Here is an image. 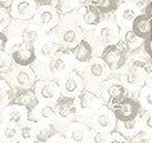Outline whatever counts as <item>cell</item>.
Instances as JSON below:
<instances>
[{"mask_svg":"<svg viewBox=\"0 0 152 143\" xmlns=\"http://www.w3.org/2000/svg\"><path fill=\"white\" fill-rule=\"evenodd\" d=\"M31 67L37 80L58 81L71 70H74L75 62L71 55V50L61 49L47 61H35Z\"/></svg>","mask_w":152,"mask_h":143,"instance_id":"obj_1","label":"cell"},{"mask_svg":"<svg viewBox=\"0 0 152 143\" xmlns=\"http://www.w3.org/2000/svg\"><path fill=\"white\" fill-rule=\"evenodd\" d=\"M116 123L117 120L113 115L112 110L107 104H102L85 120L84 124H86L92 130L112 133L116 129Z\"/></svg>","mask_w":152,"mask_h":143,"instance_id":"obj_6","label":"cell"},{"mask_svg":"<svg viewBox=\"0 0 152 143\" xmlns=\"http://www.w3.org/2000/svg\"><path fill=\"white\" fill-rule=\"evenodd\" d=\"M39 103L54 104L61 97V90L58 82L54 80H36L32 86Z\"/></svg>","mask_w":152,"mask_h":143,"instance_id":"obj_12","label":"cell"},{"mask_svg":"<svg viewBox=\"0 0 152 143\" xmlns=\"http://www.w3.org/2000/svg\"><path fill=\"white\" fill-rule=\"evenodd\" d=\"M12 89H10L9 84L5 80L0 79V107L8 106L10 99H12Z\"/></svg>","mask_w":152,"mask_h":143,"instance_id":"obj_36","label":"cell"},{"mask_svg":"<svg viewBox=\"0 0 152 143\" xmlns=\"http://www.w3.org/2000/svg\"><path fill=\"white\" fill-rule=\"evenodd\" d=\"M36 9L35 0H13L8 8L10 17L14 21H31Z\"/></svg>","mask_w":152,"mask_h":143,"instance_id":"obj_17","label":"cell"},{"mask_svg":"<svg viewBox=\"0 0 152 143\" xmlns=\"http://www.w3.org/2000/svg\"><path fill=\"white\" fill-rule=\"evenodd\" d=\"M7 41H8V37H7L4 31H0V50H5V45Z\"/></svg>","mask_w":152,"mask_h":143,"instance_id":"obj_44","label":"cell"},{"mask_svg":"<svg viewBox=\"0 0 152 143\" xmlns=\"http://www.w3.org/2000/svg\"><path fill=\"white\" fill-rule=\"evenodd\" d=\"M17 143H35V123L26 121L18 126Z\"/></svg>","mask_w":152,"mask_h":143,"instance_id":"obj_30","label":"cell"},{"mask_svg":"<svg viewBox=\"0 0 152 143\" xmlns=\"http://www.w3.org/2000/svg\"><path fill=\"white\" fill-rule=\"evenodd\" d=\"M54 108L52 104L37 103L28 111V121L32 123H54Z\"/></svg>","mask_w":152,"mask_h":143,"instance_id":"obj_20","label":"cell"},{"mask_svg":"<svg viewBox=\"0 0 152 143\" xmlns=\"http://www.w3.org/2000/svg\"><path fill=\"white\" fill-rule=\"evenodd\" d=\"M57 82L59 85L61 96L68 97V98H76L85 89L84 79L76 70H71L66 76H63Z\"/></svg>","mask_w":152,"mask_h":143,"instance_id":"obj_14","label":"cell"},{"mask_svg":"<svg viewBox=\"0 0 152 143\" xmlns=\"http://www.w3.org/2000/svg\"><path fill=\"white\" fill-rule=\"evenodd\" d=\"M111 72L119 71L128 63V50L119 40L116 44H108L102 49L101 57Z\"/></svg>","mask_w":152,"mask_h":143,"instance_id":"obj_8","label":"cell"},{"mask_svg":"<svg viewBox=\"0 0 152 143\" xmlns=\"http://www.w3.org/2000/svg\"><path fill=\"white\" fill-rule=\"evenodd\" d=\"M120 28L116 25L115 20H102L99 25L96 26V30L93 32V36L96 37L98 43H103L106 45L108 44H116L120 40Z\"/></svg>","mask_w":152,"mask_h":143,"instance_id":"obj_16","label":"cell"},{"mask_svg":"<svg viewBox=\"0 0 152 143\" xmlns=\"http://www.w3.org/2000/svg\"><path fill=\"white\" fill-rule=\"evenodd\" d=\"M34 48H35L36 61H47L61 50L59 45L52 39H41L36 44H34Z\"/></svg>","mask_w":152,"mask_h":143,"instance_id":"obj_23","label":"cell"},{"mask_svg":"<svg viewBox=\"0 0 152 143\" xmlns=\"http://www.w3.org/2000/svg\"><path fill=\"white\" fill-rule=\"evenodd\" d=\"M130 30L142 40L151 37V18L144 13H139L132 22Z\"/></svg>","mask_w":152,"mask_h":143,"instance_id":"obj_25","label":"cell"},{"mask_svg":"<svg viewBox=\"0 0 152 143\" xmlns=\"http://www.w3.org/2000/svg\"><path fill=\"white\" fill-rule=\"evenodd\" d=\"M36 5L40 7V5H52V0H35Z\"/></svg>","mask_w":152,"mask_h":143,"instance_id":"obj_47","label":"cell"},{"mask_svg":"<svg viewBox=\"0 0 152 143\" xmlns=\"http://www.w3.org/2000/svg\"><path fill=\"white\" fill-rule=\"evenodd\" d=\"M80 0H52V7L57 10L59 16L74 12L77 8H80Z\"/></svg>","mask_w":152,"mask_h":143,"instance_id":"obj_31","label":"cell"},{"mask_svg":"<svg viewBox=\"0 0 152 143\" xmlns=\"http://www.w3.org/2000/svg\"><path fill=\"white\" fill-rule=\"evenodd\" d=\"M63 27L61 31H57L56 35L52 37L53 41H56L59 45L61 49L64 50H71L74 47L77 45V43L80 40H83V27L79 23L75 22H66V23H59Z\"/></svg>","mask_w":152,"mask_h":143,"instance_id":"obj_7","label":"cell"},{"mask_svg":"<svg viewBox=\"0 0 152 143\" xmlns=\"http://www.w3.org/2000/svg\"><path fill=\"white\" fill-rule=\"evenodd\" d=\"M123 1H129V3H134V4L138 7L139 9H143V5L146 4V1L148 0H123Z\"/></svg>","mask_w":152,"mask_h":143,"instance_id":"obj_45","label":"cell"},{"mask_svg":"<svg viewBox=\"0 0 152 143\" xmlns=\"http://www.w3.org/2000/svg\"><path fill=\"white\" fill-rule=\"evenodd\" d=\"M61 21V16L52 5H40L37 7L31 22L36 25L45 32L53 31Z\"/></svg>","mask_w":152,"mask_h":143,"instance_id":"obj_13","label":"cell"},{"mask_svg":"<svg viewBox=\"0 0 152 143\" xmlns=\"http://www.w3.org/2000/svg\"><path fill=\"white\" fill-rule=\"evenodd\" d=\"M81 71L83 72L79 71V74L84 79V85L89 88L86 90H90L96 94L97 92H99L101 84L107 80L111 74L110 69L99 57H93L88 63L81 66Z\"/></svg>","mask_w":152,"mask_h":143,"instance_id":"obj_3","label":"cell"},{"mask_svg":"<svg viewBox=\"0 0 152 143\" xmlns=\"http://www.w3.org/2000/svg\"><path fill=\"white\" fill-rule=\"evenodd\" d=\"M0 135L4 139L5 143H17V135H18V126L13 125V124L7 123L4 126H3L1 131H0Z\"/></svg>","mask_w":152,"mask_h":143,"instance_id":"obj_34","label":"cell"},{"mask_svg":"<svg viewBox=\"0 0 152 143\" xmlns=\"http://www.w3.org/2000/svg\"><path fill=\"white\" fill-rule=\"evenodd\" d=\"M13 0H0V8H9Z\"/></svg>","mask_w":152,"mask_h":143,"instance_id":"obj_46","label":"cell"},{"mask_svg":"<svg viewBox=\"0 0 152 143\" xmlns=\"http://www.w3.org/2000/svg\"><path fill=\"white\" fill-rule=\"evenodd\" d=\"M115 130L126 139H130L142 131V126H140L139 119L135 117L132 120H126V121H117Z\"/></svg>","mask_w":152,"mask_h":143,"instance_id":"obj_27","label":"cell"},{"mask_svg":"<svg viewBox=\"0 0 152 143\" xmlns=\"http://www.w3.org/2000/svg\"><path fill=\"white\" fill-rule=\"evenodd\" d=\"M110 108L112 110L117 121H126V120L135 119L142 112V107H140L138 101L128 96Z\"/></svg>","mask_w":152,"mask_h":143,"instance_id":"obj_15","label":"cell"},{"mask_svg":"<svg viewBox=\"0 0 152 143\" xmlns=\"http://www.w3.org/2000/svg\"><path fill=\"white\" fill-rule=\"evenodd\" d=\"M12 59L9 54L4 50H0V79L7 81V77L9 75V70L12 67Z\"/></svg>","mask_w":152,"mask_h":143,"instance_id":"obj_35","label":"cell"},{"mask_svg":"<svg viewBox=\"0 0 152 143\" xmlns=\"http://www.w3.org/2000/svg\"><path fill=\"white\" fill-rule=\"evenodd\" d=\"M4 117L7 123L20 126L26 121H28V110L23 106H18V104H8L4 110Z\"/></svg>","mask_w":152,"mask_h":143,"instance_id":"obj_22","label":"cell"},{"mask_svg":"<svg viewBox=\"0 0 152 143\" xmlns=\"http://www.w3.org/2000/svg\"><path fill=\"white\" fill-rule=\"evenodd\" d=\"M75 104H76V111H77L76 119L80 120L81 123H85V120L88 119L98 107H101L102 104H104V103L98 94L84 89L75 98Z\"/></svg>","mask_w":152,"mask_h":143,"instance_id":"obj_9","label":"cell"},{"mask_svg":"<svg viewBox=\"0 0 152 143\" xmlns=\"http://www.w3.org/2000/svg\"><path fill=\"white\" fill-rule=\"evenodd\" d=\"M139 13H142L139 8L134 3L129 1H120L117 9L115 10V22L119 26V28H128L132 25V22L134 21V18L138 16Z\"/></svg>","mask_w":152,"mask_h":143,"instance_id":"obj_18","label":"cell"},{"mask_svg":"<svg viewBox=\"0 0 152 143\" xmlns=\"http://www.w3.org/2000/svg\"><path fill=\"white\" fill-rule=\"evenodd\" d=\"M142 48L146 52L147 57H151V37H147V39H143V45Z\"/></svg>","mask_w":152,"mask_h":143,"instance_id":"obj_43","label":"cell"},{"mask_svg":"<svg viewBox=\"0 0 152 143\" xmlns=\"http://www.w3.org/2000/svg\"><path fill=\"white\" fill-rule=\"evenodd\" d=\"M88 3L93 4L103 16H108L115 13L120 4V0H89Z\"/></svg>","mask_w":152,"mask_h":143,"instance_id":"obj_33","label":"cell"},{"mask_svg":"<svg viewBox=\"0 0 152 143\" xmlns=\"http://www.w3.org/2000/svg\"><path fill=\"white\" fill-rule=\"evenodd\" d=\"M71 55L74 58L75 65L84 66L93 58V47L88 40L83 39L77 43L76 47L71 49Z\"/></svg>","mask_w":152,"mask_h":143,"instance_id":"obj_21","label":"cell"},{"mask_svg":"<svg viewBox=\"0 0 152 143\" xmlns=\"http://www.w3.org/2000/svg\"><path fill=\"white\" fill-rule=\"evenodd\" d=\"M106 143H129V142H128L126 138L123 137L120 133H117L115 130V131H112V133H110L108 139Z\"/></svg>","mask_w":152,"mask_h":143,"instance_id":"obj_41","label":"cell"},{"mask_svg":"<svg viewBox=\"0 0 152 143\" xmlns=\"http://www.w3.org/2000/svg\"><path fill=\"white\" fill-rule=\"evenodd\" d=\"M151 77L147 79L146 84L140 88L139 99H137L142 107V111H151L152 110V89H151Z\"/></svg>","mask_w":152,"mask_h":143,"instance_id":"obj_32","label":"cell"},{"mask_svg":"<svg viewBox=\"0 0 152 143\" xmlns=\"http://www.w3.org/2000/svg\"><path fill=\"white\" fill-rule=\"evenodd\" d=\"M151 61L150 59H133L126 63L123 69L124 72L121 74V82L125 88L138 90L146 84L147 79L151 77Z\"/></svg>","mask_w":152,"mask_h":143,"instance_id":"obj_2","label":"cell"},{"mask_svg":"<svg viewBox=\"0 0 152 143\" xmlns=\"http://www.w3.org/2000/svg\"><path fill=\"white\" fill-rule=\"evenodd\" d=\"M120 41L128 50V53H135L143 45V40L137 36L130 28H126L123 35H120Z\"/></svg>","mask_w":152,"mask_h":143,"instance_id":"obj_29","label":"cell"},{"mask_svg":"<svg viewBox=\"0 0 152 143\" xmlns=\"http://www.w3.org/2000/svg\"><path fill=\"white\" fill-rule=\"evenodd\" d=\"M140 126H142V131L150 133L152 131V112L151 111H142L138 116Z\"/></svg>","mask_w":152,"mask_h":143,"instance_id":"obj_37","label":"cell"},{"mask_svg":"<svg viewBox=\"0 0 152 143\" xmlns=\"http://www.w3.org/2000/svg\"><path fill=\"white\" fill-rule=\"evenodd\" d=\"M45 143H68V142L62 131H57V133L53 134Z\"/></svg>","mask_w":152,"mask_h":143,"instance_id":"obj_42","label":"cell"},{"mask_svg":"<svg viewBox=\"0 0 152 143\" xmlns=\"http://www.w3.org/2000/svg\"><path fill=\"white\" fill-rule=\"evenodd\" d=\"M57 131L54 123H35V143H45Z\"/></svg>","mask_w":152,"mask_h":143,"instance_id":"obj_28","label":"cell"},{"mask_svg":"<svg viewBox=\"0 0 152 143\" xmlns=\"http://www.w3.org/2000/svg\"><path fill=\"white\" fill-rule=\"evenodd\" d=\"M99 97L108 107L119 103L126 97V88L117 79H107L99 86Z\"/></svg>","mask_w":152,"mask_h":143,"instance_id":"obj_11","label":"cell"},{"mask_svg":"<svg viewBox=\"0 0 152 143\" xmlns=\"http://www.w3.org/2000/svg\"><path fill=\"white\" fill-rule=\"evenodd\" d=\"M36 80H37L36 75L34 72L31 66L22 67V66L13 65L9 70L8 77H7V82L9 84L13 94L20 92V90L32 89Z\"/></svg>","mask_w":152,"mask_h":143,"instance_id":"obj_5","label":"cell"},{"mask_svg":"<svg viewBox=\"0 0 152 143\" xmlns=\"http://www.w3.org/2000/svg\"><path fill=\"white\" fill-rule=\"evenodd\" d=\"M10 22H12V17L8 8H0V31H4Z\"/></svg>","mask_w":152,"mask_h":143,"instance_id":"obj_39","label":"cell"},{"mask_svg":"<svg viewBox=\"0 0 152 143\" xmlns=\"http://www.w3.org/2000/svg\"><path fill=\"white\" fill-rule=\"evenodd\" d=\"M80 16L79 18H81V23L86 26V27H96L97 25H99L102 20H103V14L98 10L96 7L90 3H85V5L81 9H79Z\"/></svg>","mask_w":152,"mask_h":143,"instance_id":"obj_24","label":"cell"},{"mask_svg":"<svg viewBox=\"0 0 152 143\" xmlns=\"http://www.w3.org/2000/svg\"><path fill=\"white\" fill-rule=\"evenodd\" d=\"M39 103L35 93L32 89H27V90H20V92L14 93L12 96L9 104H18V106H23L26 107L28 111H31L36 104Z\"/></svg>","mask_w":152,"mask_h":143,"instance_id":"obj_26","label":"cell"},{"mask_svg":"<svg viewBox=\"0 0 152 143\" xmlns=\"http://www.w3.org/2000/svg\"><path fill=\"white\" fill-rule=\"evenodd\" d=\"M4 31L7 37H17L27 44H36L37 41L44 39V35L47 32L39 28L36 25H34L30 21H14L8 25Z\"/></svg>","mask_w":152,"mask_h":143,"instance_id":"obj_4","label":"cell"},{"mask_svg":"<svg viewBox=\"0 0 152 143\" xmlns=\"http://www.w3.org/2000/svg\"><path fill=\"white\" fill-rule=\"evenodd\" d=\"M89 1V0H80V3H81V4H83V3H84V4H85V3H88Z\"/></svg>","mask_w":152,"mask_h":143,"instance_id":"obj_48","label":"cell"},{"mask_svg":"<svg viewBox=\"0 0 152 143\" xmlns=\"http://www.w3.org/2000/svg\"><path fill=\"white\" fill-rule=\"evenodd\" d=\"M54 108V123L59 124L58 130L62 131L66 125L71 121L76 120V104H75V98H68V97H63L61 96L58 101L53 104Z\"/></svg>","mask_w":152,"mask_h":143,"instance_id":"obj_10","label":"cell"},{"mask_svg":"<svg viewBox=\"0 0 152 143\" xmlns=\"http://www.w3.org/2000/svg\"><path fill=\"white\" fill-rule=\"evenodd\" d=\"M129 143H152L151 141V134L146 133V131H140L139 134H137L135 137L128 139Z\"/></svg>","mask_w":152,"mask_h":143,"instance_id":"obj_40","label":"cell"},{"mask_svg":"<svg viewBox=\"0 0 152 143\" xmlns=\"http://www.w3.org/2000/svg\"><path fill=\"white\" fill-rule=\"evenodd\" d=\"M68 143H89L90 128L81 121H71L62 130Z\"/></svg>","mask_w":152,"mask_h":143,"instance_id":"obj_19","label":"cell"},{"mask_svg":"<svg viewBox=\"0 0 152 143\" xmlns=\"http://www.w3.org/2000/svg\"><path fill=\"white\" fill-rule=\"evenodd\" d=\"M110 133H103V131H97L90 129L89 143H106L108 139Z\"/></svg>","mask_w":152,"mask_h":143,"instance_id":"obj_38","label":"cell"}]
</instances>
